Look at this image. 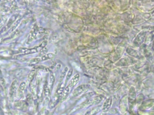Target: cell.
Listing matches in <instances>:
<instances>
[{
	"mask_svg": "<svg viewBox=\"0 0 154 115\" xmlns=\"http://www.w3.org/2000/svg\"><path fill=\"white\" fill-rule=\"evenodd\" d=\"M17 15H13V16L9 20L7 25L4 27V28L2 29V31H6L8 29L10 28L11 26L12 25V24L14 23V22L16 21V19H17Z\"/></svg>",
	"mask_w": 154,
	"mask_h": 115,
	"instance_id": "obj_3",
	"label": "cell"
},
{
	"mask_svg": "<svg viewBox=\"0 0 154 115\" xmlns=\"http://www.w3.org/2000/svg\"><path fill=\"white\" fill-rule=\"evenodd\" d=\"M100 108H96L93 109L91 111H87L85 115H94L98 113L100 111Z\"/></svg>",
	"mask_w": 154,
	"mask_h": 115,
	"instance_id": "obj_9",
	"label": "cell"
},
{
	"mask_svg": "<svg viewBox=\"0 0 154 115\" xmlns=\"http://www.w3.org/2000/svg\"><path fill=\"white\" fill-rule=\"evenodd\" d=\"M55 57V55L53 53H48V54H46L45 55L43 56L42 57L41 60L44 61V60H48V59H52L54 58Z\"/></svg>",
	"mask_w": 154,
	"mask_h": 115,
	"instance_id": "obj_8",
	"label": "cell"
},
{
	"mask_svg": "<svg viewBox=\"0 0 154 115\" xmlns=\"http://www.w3.org/2000/svg\"><path fill=\"white\" fill-rule=\"evenodd\" d=\"M35 70H32L30 73H29V75L28 76V81H31L33 80L34 78V76H35Z\"/></svg>",
	"mask_w": 154,
	"mask_h": 115,
	"instance_id": "obj_11",
	"label": "cell"
},
{
	"mask_svg": "<svg viewBox=\"0 0 154 115\" xmlns=\"http://www.w3.org/2000/svg\"></svg>",
	"mask_w": 154,
	"mask_h": 115,
	"instance_id": "obj_17",
	"label": "cell"
},
{
	"mask_svg": "<svg viewBox=\"0 0 154 115\" xmlns=\"http://www.w3.org/2000/svg\"><path fill=\"white\" fill-rule=\"evenodd\" d=\"M112 103V98H109L105 101L103 103V110L104 111H107L110 108Z\"/></svg>",
	"mask_w": 154,
	"mask_h": 115,
	"instance_id": "obj_5",
	"label": "cell"
},
{
	"mask_svg": "<svg viewBox=\"0 0 154 115\" xmlns=\"http://www.w3.org/2000/svg\"><path fill=\"white\" fill-rule=\"evenodd\" d=\"M48 42L46 40L43 41L41 45L40 46V47L42 48H44L47 45Z\"/></svg>",
	"mask_w": 154,
	"mask_h": 115,
	"instance_id": "obj_16",
	"label": "cell"
},
{
	"mask_svg": "<svg viewBox=\"0 0 154 115\" xmlns=\"http://www.w3.org/2000/svg\"><path fill=\"white\" fill-rule=\"evenodd\" d=\"M73 73V69H71L69 71H68V72H67V75H66V81H68L69 79H70V77L72 76V74Z\"/></svg>",
	"mask_w": 154,
	"mask_h": 115,
	"instance_id": "obj_13",
	"label": "cell"
},
{
	"mask_svg": "<svg viewBox=\"0 0 154 115\" xmlns=\"http://www.w3.org/2000/svg\"><path fill=\"white\" fill-rule=\"evenodd\" d=\"M80 75L79 74L77 73L75 74L73 77H72L70 82H69V84L68 86L71 88V89H72L76 85L77 83L80 80Z\"/></svg>",
	"mask_w": 154,
	"mask_h": 115,
	"instance_id": "obj_2",
	"label": "cell"
},
{
	"mask_svg": "<svg viewBox=\"0 0 154 115\" xmlns=\"http://www.w3.org/2000/svg\"><path fill=\"white\" fill-rule=\"evenodd\" d=\"M71 90H72V89L68 86H67V87L64 89L63 92V94H62V101H64L67 98V96L69 95Z\"/></svg>",
	"mask_w": 154,
	"mask_h": 115,
	"instance_id": "obj_7",
	"label": "cell"
},
{
	"mask_svg": "<svg viewBox=\"0 0 154 115\" xmlns=\"http://www.w3.org/2000/svg\"><path fill=\"white\" fill-rule=\"evenodd\" d=\"M54 74L51 73V74H50V83H49V87H50V89H51L52 87H53V84H54Z\"/></svg>",
	"mask_w": 154,
	"mask_h": 115,
	"instance_id": "obj_10",
	"label": "cell"
},
{
	"mask_svg": "<svg viewBox=\"0 0 154 115\" xmlns=\"http://www.w3.org/2000/svg\"><path fill=\"white\" fill-rule=\"evenodd\" d=\"M41 59L39 58H34L30 61V63L31 64H36L41 61Z\"/></svg>",
	"mask_w": 154,
	"mask_h": 115,
	"instance_id": "obj_12",
	"label": "cell"
},
{
	"mask_svg": "<svg viewBox=\"0 0 154 115\" xmlns=\"http://www.w3.org/2000/svg\"><path fill=\"white\" fill-rule=\"evenodd\" d=\"M21 53L25 54H30L35 53L38 52L37 49L36 48L28 49L21 48L19 49Z\"/></svg>",
	"mask_w": 154,
	"mask_h": 115,
	"instance_id": "obj_6",
	"label": "cell"
},
{
	"mask_svg": "<svg viewBox=\"0 0 154 115\" xmlns=\"http://www.w3.org/2000/svg\"><path fill=\"white\" fill-rule=\"evenodd\" d=\"M89 89V86L88 85L83 84V85H80L75 90L73 95L74 97H77L87 91Z\"/></svg>",
	"mask_w": 154,
	"mask_h": 115,
	"instance_id": "obj_1",
	"label": "cell"
},
{
	"mask_svg": "<svg viewBox=\"0 0 154 115\" xmlns=\"http://www.w3.org/2000/svg\"><path fill=\"white\" fill-rule=\"evenodd\" d=\"M45 92L47 96L49 95V93H50V91H49V87H48L47 84L45 85Z\"/></svg>",
	"mask_w": 154,
	"mask_h": 115,
	"instance_id": "obj_14",
	"label": "cell"
},
{
	"mask_svg": "<svg viewBox=\"0 0 154 115\" xmlns=\"http://www.w3.org/2000/svg\"><path fill=\"white\" fill-rule=\"evenodd\" d=\"M67 70H68V67H66L64 69L63 71V72L62 73V74H61V78H64L65 76L66 75V72H67Z\"/></svg>",
	"mask_w": 154,
	"mask_h": 115,
	"instance_id": "obj_15",
	"label": "cell"
},
{
	"mask_svg": "<svg viewBox=\"0 0 154 115\" xmlns=\"http://www.w3.org/2000/svg\"><path fill=\"white\" fill-rule=\"evenodd\" d=\"M36 26H35L30 31V33L29 35L28 38V41L29 42L32 41L36 36L38 32Z\"/></svg>",
	"mask_w": 154,
	"mask_h": 115,
	"instance_id": "obj_4",
	"label": "cell"
}]
</instances>
